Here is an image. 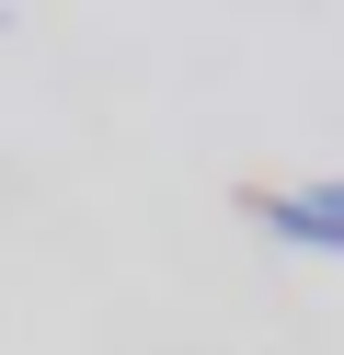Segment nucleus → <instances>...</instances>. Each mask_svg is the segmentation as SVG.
<instances>
[{"mask_svg": "<svg viewBox=\"0 0 344 355\" xmlns=\"http://www.w3.org/2000/svg\"><path fill=\"white\" fill-rule=\"evenodd\" d=\"M333 207H344V184H333Z\"/></svg>", "mask_w": 344, "mask_h": 355, "instance_id": "f257e3e1", "label": "nucleus"}]
</instances>
